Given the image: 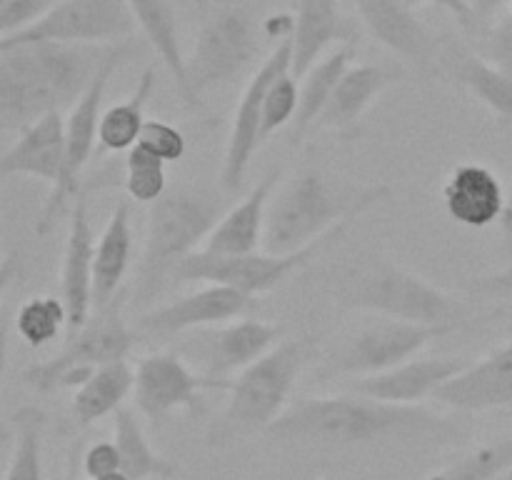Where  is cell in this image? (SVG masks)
<instances>
[{"label":"cell","mask_w":512,"mask_h":480,"mask_svg":"<svg viewBox=\"0 0 512 480\" xmlns=\"http://www.w3.org/2000/svg\"><path fill=\"white\" fill-rule=\"evenodd\" d=\"M265 433L283 443L370 445L380 440H425L455 445L465 435L458 423L423 405H398L365 395H328L288 405Z\"/></svg>","instance_id":"1"},{"label":"cell","mask_w":512,"mask_h":480,"mask_svg":"<svg viewBox=\"0 0 512 480\" xmlns=\"http://www.w3.org/2000/svg\"><path fill=\"white\" fill-rule=\"evenodd\" d=\"M115 45H0V133L20 135L73 108Z\"/></svg>","instance_id":"2"},{"label":"cell","mask_w":512,"mask_h":480,"mask_svg":"<svg viewBox=\"0 0 512 480\" xmlns=\"http://www.w3.org/2000/svg\"><path fill=\"white\" fill-rule=\"evenodd\" d=\"M390 188L383 183L360 185L320 168H303L275 190L265 218L263 250L290 255L308 248L340 225L383 203Z\"/></svg>","instance_id":"3"},{"label":"cell","mask_w":512,"mask_h":480,"mask_svg":"<svg viewBox=\"0 0 512 480\" xmlns=\"http://www.w3.org/2000/svg\"><path fill=\"white\" fill-rule=\"evenodd\" d=\"M225 215V200L200 188L168 190L148 215L143 260L135 273V305H153L175 268L198 253Z\"/></svg>","instance_id":"4"},{"label":"cell","mask_w":512,"mask_h":480,"mask_svg":"<svg viewBox=\"0 0 512 480\" xmlns=\"http://www.w3.org/2000/svg\"><path fill=\"white\" fill-rule=\"evenodd\" d=\"M305 360H308L305 340H280L270 353L235 375L228 385V405L215 423L210 440L218 445L258 430L265 433L285 413Z\"/></svg>","instance_id":"5"},{"label":"cell","mask_w":512,"mask_h":480,"mask_svg":"<svg viewBox=\"0 0 512 480\" xmlns=\"http://www.w3.org/2000/svg\"><path fill=\"white\" fill-rule=\"evenodd\" d=\"M340 305L380 318L450 330H458L470 318V308L463 300L388 260H380L345 280Z\"/></svg>","instance_id":"6"},{"label":"cell","mask_w":512,"mask_h":480,"mask_svg":"<svg viewBox=\"0 0 512 480\" xmlns=\"http://www.w3.org/2000/svg\"><path fill=\"white\" fill-rule=\"evenodd\" d=\"M135 340L138 330L123 320V295H118L103 310H93L78 333L65 335V345L58 355L33 363L23 378L38 393H53L60 388L78 390L98 368L115 360H128Z\"/></svg>","instance_id":"7"},{"label":"cell","mask_w":512,"mask_h":480,"mask_svg":"<svg viewBox=\"0 0 512 480\" xmlns=\"http://www.w3.org/2000/svg\"><path fill=\"white\" fill-rule=\"evenodd\" d=\"M258 55V38L248 10L228 8L210 18L198 33L193 53L185 60L193 108L203 110L208 90L235 83Z\"/></svg>","instance_id":"8"},{"label":"cell","mask_w":512,"mask_h":480,"mask_svg":"<svg viewBox=\"0 0 512 480\" xmlns=\"http://www.w3.org/2000/svg\"><path fill=\"white\" fill-rule=\"evenodd\" d=\"M345 228L348 225H340V228L330 230L328 235L310 243L308 248L290 255H273L265 253V250H255L248 255H213L198 250L175 268L173 280H205L208 285H225V288L240 290V293L255 298V295L278 288L295 270L313 260L330 240L340 238Z\"/></svg>","instance_id":"9"},{"label":"cell","mask_w":512,"mask_h":480,"mask_svg":"<svg viewBox=\"0 0 512 480\" xmlns=\"http://www.w3.org/2000/svg\"><path fill=\"white\" fill-rule=\"evenodd\" d=\"M130 48L128 40L118 43L110 53V58L105 60V65L100 68V73L95 75V80L90 83V88L80 95L78 103L70 108L68 118H65V178L60 183V188L50 190V198L45 203V208L38 215V230L40 235L48 233L50 225L55 223L60 210L65 208L68 198H78L80 193V173L88 165L90 155L98 148L100 138V120H103V100L108 93L110 78L115 75V70L128 60Z\"/></svg>","instance_id":"10"},{"label":"cell","mask_w":512,"mask_h":480,"mask_svg":"<svg viewBox=\"0 0 512 480\" xmlns=\"http://www.w3.org/2000/svg\"><path fill=\"white\" fill-rule=\"evenodd\" d=\"M135 23L128 0H60L45 18L0 45L65 43V45H115L133 38Z\"/></svg>","instance_id":"11"},{"label":"cell","mask_w":512,"mask_h":480,"mask_svg":"<svg viewBox=\"0 0 512 480\" xmlns=\"http://www.w3.org/2000/svg\"><path fill=\"white\" fill-rule=\"evenodd\" d=\"M453 333L450 328L435 325L405 323L393 318H375L365 328H360L348 343L338 350L328 363L325 375H350V378H368V375L385 373L398 365L413 360L430 340Z\"/></svg>","instance_id":"12"},{"label":"cell","mask_w":512,"mask_h":480,"mask_svg":"<svg viewBox=\"0 0 512 480\" xmlns=\"http://www.w3.org/2000/svg\"><path fill=\"white\" fill-rule=\"evenodd\" d=\"M285 73H293V40H283L275 45L270 58L253 73L245 85L240 103L235 108L233 123H230L228 148H225L223 170H220V185L228 195H235L245 185L253 155L263 143L260 128H263V105L270 85Z\"/></svg>","instance_id":"13"},{"label":"cell","mask_w":512,"mask_h":480,"mask_svg":"<svg viewBox=\"0 0 512 480\" xmlns=\"http://www.w3.org/2000/svg\"><path fill=\"white\" fill-rule=\"evenodd\" d=\"M230 383H215L195 373L173 353L145 355L135 365V408L153 425L165 423L178 410L198 405L203 390H228Z\"/></svg>","instance_id":"14"},{"label":"cell","mask_w":512,"mask_h":480,"mask_svg":"<svg viewBox=\"0 0 512 480\" xmlns=\"http://www.w3.org/2000/svg\"><path fill=\"white\" fill-rule=\"evenodd\" d=\"M255 308V298L225 285H205L168 305L145 310L135 320V330L155 338H170L205 325H225Z\"/></svg>","instance_id":"15"},{"label":"cell","mask_w":512,"mask_h":480,"mask_svg":"<svg viewBox=\"0 0 512 480\" xmlns=\"http://www.w3.org/2000/svg\"><path fill=\"white\" fill-rule=\"evenodd\" d=\"M95 235L90 225L88 198L78 195L70 210L68 238L63 250V268H60V298L68 308V333L73 335L83 328L93 315V275H95Z\"/></svg>","instance_id":"16"},{"label":"cell","mask_w":512,"mask_h":480,"mask_svg":"<svg viewBox=\"0 0 512 480\" xmlns=\"http://www.w3.org/2000/svg\"><path fill=\"white\" fill-rule=\"evenodd\" d=\"M470 360L458 355H443V358H413L385 373L355 378L350 383V393L365 395V398L383 400V403L418 405L420 400L433 398L445 383L463 373Z\"/></svg>","instance_id":"17"},{"label":"cell","mask_w":512,"mask_h":480,"mask_svg":"<svg viewBox=\"0 0 512 480\" xmlns=\"http://www.w3.org/2000/svg\"><path fill=\"white\" fill-rule=\"evenodd\" d=\"M433 400L460 413L512 408V340L470 363L463 373L445 383Z\"/></svg>","instance_id":"18"},{"label":"cell","mask_w":512,"mask_h":480,"mask_svg":"<svg viewBox=\"0 0 512 480\" xmlns=\"http://www.w3.org/2000/svg\"><path fill=\"white\" fill-rule=\"evenodd\" d=\"M360 20L378 43L408 63L430 68L438 63L440 43L405 0H355Z\"/></svg>","instance_id":"19"},{"label":"cell","mask_w":512,"mask_h":480,"mask_svg":"<svg viewBox=\"0 0 512 480\" xmlns=\"http://www.w3.org/2000/svg\"><path fill=\"white\" fill-rule=\"evenodd\" d=\"M30 175L60 188L65 178V118L63 113L45 115L18 135L0 155V178Z\"/></svg>","instance_id":"20"},{"label":"cell","mask_w":512,"mask_h":480,"mask_svg":"<svg viewBox=\"0 0 512 480\" xmlns=\"http://www.w3.org/2000/svg\"><path fill=\"white\" fill-rule=\"evenodd\" d=\"M278 183L280 168H273L268 175H263L260 183H255V188L243 200L225 210V215L200 250L213 255H248L263 250L265 218H268V205Z\"/></svg>","instance_id":"21"},{"label":"cell","mask_w":512,"mask_h":480,"mask_svg":"<svg viewBox=\"0 0 512 480\" xmlns=\"http://www.w3.org/2000/svg\"><path fill=\"white\" fill-rule=\"evenodd\" d=\"M445 210L465 228H488L500 223L505 208V185L480 163H463L443 185Z\"/></svg>","instance_id":"22"},{"label":"cell","mask_w":512,"mask_h":480,"mask_svg":"<svg viewBox=\"0 0 512 480\" xmlns=\"http://www.w3.org/2000/svg\"><path fill=\"white\" fill-rule=\"evenodd\" d=\"M283 338V328L265 320H233L225 323L213 338L208 340V360L205 375L215 383H230L228 375L243 373L248 365L263 358Z\"/></svg>","instance_id":"23"},{"label":"cell","mask_w":512,"mask_h":480,"mask_svg":"<svg viewBox=\"0 0 512 480\" xmlns=\"http://www.w3.org/2000/svg\"><path fill=\"white\" fill-rule=\"evenodd\" d=\"M355 28L338 8V0H298L293 30V75L305 78L333 43L353 45Z\"/></svg>","instance_id":"24"},{"label":"cell","mask_w":512,"mask_h":480,"mask_svg":"<svg viewBox=\"0 0 512 480\" xmlns=\"http://www.w3.org/2000/svg\"><path fill=\"white\" fill-rule=\"evenodd\" d=\"M438 65L455 85L468 90L475 100L493 110L503 123L512 125V78L490 65L478 50L458 43H440Z\"/></svg>","instance_id":"25"},{"label":"cell","mask_w":512,"mask_h":480,"mask_svg":"<svg viewBox=\"0 0 512 480\" xmlns=\"http://www.w3.org/2000/svg\"><path fill=\"white\" fill-rule=\"evenodd\" d=\"M130 203L118 200L95 243V275H93V303L95 310H103L123 295L125 273L133 258V228H130Z\"/></svg>","instance_id":"26"},{"label":"cell","mask_w":512,"mask_h":480,"mask_svg":"<svg viewBox=\"0 0 512 480\" xmlns=\"http://www.w3.org/2000/svg\"><path fill=\"white\" fill-rule=\"evenodd\" d=\"M393 80L395 73L383 65H350L315 128L345 130L355 125Z\"/></svg>","instance_id":"27"},{"label":"cell","mask_w":512,"mask_h":480,"mask_svg":"<svg viewBox=\"0 0 512 480\" xmlns=\"http://www.w3.org/2000/svg\"><path fill=\"white\" fill-rule=\"evenodd\" d=\"M128 8L130 13H133L138 28L143 30V35L155 48V53L160 55V60H163V65L168 68V73L173 75L180 100H183L188 108H193L188 78H185V60L188 58H185L183 50H180L178 23H175V13L170 0H128Z\"/></svg>","instance_id":"28"},{"label":"cell","mask_w":512,"mask_h":480,"mask_svg":"<svg viewBox=\"0 0 512 480\" xmlns=\"http://www.w3.org/2000/svg\"><path fill=\"white\" fill-rule=\"evenodd\" d=\"M135 390V370L128 360H115L95 370L73 395V415L78 425H93L105 415H115Z\"/></svg>","instance_id":"29"},{"label":"cell","mask_w":512,"mask_h":480,"mask_svg":"<svg viewBox=\"0 0 512 480\" xmlns=\"http://www.w3.org/2000/svg\"><path fill=\"white\" fill-rule=\"evenodd\" d=\"M350 60H353V45H338L333 53L325 55L305 75L303 88H300L298 115L293 120V143H300L305 138V133L318 125L320 115L328 108L340 78L348 73Z\"/></svg>","instance_id":"30"},{"label":"cell","mask_w":512,"mask_h":480,"mask_svg":"<svg viewBox=\"0 0 512 480\" xmlns=\"http://www.w3.org/2000/svg\"><path fill=\"white\" fill-rule=\"evenodd\" d=\"M113 430V440L120 450L123 473L130 480H170L178 473L168 458L155 453L133 408L123 405L113 415Z\"/></svg>","instance_id":"31"},{"label":"cell","mask_w":512,"mask_h":480,"mask_svg":"<svg viewBox=\"0 0 512 480\" xmlns=\"http://www.w3.org/2000/svg\"><path fill=\"white\" fill-rule=\"evenodd\" d=\"M155 78H158L155 68H145L133 93L123 103H115L105 110L103 120H100L98 150H103V153H123V150H130L138 143L145 120H148L145 118V105L153 95Z\"/></svg>","instance_id":"32"},{"label":"cell","mask_w":512,"mask_h":480,"mask_svg":"<svg viewBox=\"0 0 512 480\" xmlns=\"http://www.w3.org/2000/svg\"><path fill=\"white\" fill-rule=\"evenodd\" d=\"M15 445L5 468V480H43V428L45 413L23 405L13 413Z\"/></svg>","instance_id":"33"},{"label":"cell","mask_w":512,"mask_h":480,"mask_svg":"<svg viewBox=\"0 0 512 480\" xmlns=\"http://www.w3.org/2000/svg\"><path fill=\"white\" fill-rule=\"evenodd\" d=\"M15 330L20 340L33 350L53 343L60 333H68V308L63 298L38 295V298L25 300L15 315Z\"/></svg>","instance_id":"34"},{"label":"cell","mask_w":512,"mask_h":480,"mask_svg":"<svg viewBox=\"0 0 512 480\" xmlns=\"http://www.w3.org/2000/svg\"><path fill=\"white\" fill-rule=\"evenodd\" d=\"M512 468V435L478 445L425 480H495Z\"/></svg>","instance_id":"35"},{"label":"cell","mask_w":512,"mask_h":480,"mask_svg":"<svg viewBox=\"0 0 512 480\" xmlns=\"http://www.w3.org/2000/svg\"><path fill=\"white\" fill-rule=\"evenodd\" d=\"M165 160L150 153L145 145L135 143L123 160V188L138 203H155L168 193Z\"/></svg>","instance_id":"36"},{"label":"cell","mask_w":512,"mask_h":480,"mask_svg":"<svg viewBox=\"0 0 512 480\" xmlns=\"http://www.w3.org/2000/svg\"><path fill=\"white\" fill-rule=\"evenodd\" d=\"M298 105H300L298 78H295L293 73L280 75V78L270 85L268 95H265L263 128H260V138H263V143L275 133V130L293 123L295 115H298Z\"/></svg>","instance_id":"37"},{"label":"cell","mask_w":512,"mask_h":480,"mask_svg":"<svg viewBox=\"0 0 512 480\" xmlns=\"http://www.w3.org/2000/svg\"><path fill=\"white\" fill-rule=\"evenodd\" d=\"M60 0H0V35L20 33L38 23L50 13Z\"/></svg>","instance_id":"38"},{"label":"cell","mask_w":512,"mask_h":480,"mask_svg":"<svg viewBox=\"0 0 512 480\" xmlns=\"http://www.w3.org/2000/svg\"><path fill=\"white\" fill-rule=\"evenodd\" d=\"M138 143L145 145L150 153H155L165 163L180 160L185 155V148H188L185 135L175 125L165 123V120H145Z\"/></svg>","instance_id":"39"},{"label":"cell","mask_w":512,"mask_h":480,"mask_svg":"<svg viewBox=\"0 0 512 480\" xmlns=\"http://www.w3.org/2000/svg\"><path fill=\"white\" fill-rule=\"evenodd\" d=\"M478 53L483 55L490 65H495V68L503 70L505 75H510L512 78V15L510 13L505 15V18L495 20L490 28L483 30Z\"/></svg>","instance_id":"40"},{"label":"cell","mask_w":512,"mask_h":480,"mask_svg":"<svg viewBox=\"0 0 512 480\" xmlns=\"http://www.w3.org/2000/svg\"><path fill=\"white\" fill-rule=\"evenodd\" d=\"M118 470H123V463H120V450L115 440H98L83 453V475L88 480L103 478Z\"/></svg>","instance_id":"41"},{"label":"cell","mask_w":512,"mask_h":480,"mask_svg":"<svg viewBox=\"0 0 512 480\" xmlns=\"http://www.w3.org/2000/svg\"><path fill=\"white\" fill-rule=\"evenodd\" d=\"M470 293L478 295V298H510L512 295V265L498 273L480 275L468 283Z\"/></svg>","instance_id":"42"},{"label":"cell","mask_w":512,"mask_h":480,"mask_svg":"<svg viewBox=\"0 0 512 480\" xmlns=\"http://www.w3.org/2000/svg\"><path fill=\"white\" fill-rule=\"evenodd\" d=\"M410 8H420V5H435V8H443L448 10L450 15H455L460 25L465 30H475L478 28V20H475L473 8H470V0H405Z\"/></svg>","instance_id":"43"},{"label":"cell","mask_w":512,"mask_h":480,"mask_svg":"<svg viewBox=\"0 0 512 480\" xmlns=\"http://www.w3.org/2000/svg\"><path fill=\"white\" fill-rule=\"evenodd\" d=\"M505 5H510V0H470V8H473L478 25H485L490 18H495Z\"/></svg>","instance_id":"44"},{"label":"cell","mask_w":512,"mask_h":480,"mask_svg":"<svg viewBox=\"0 0 512 480\" xmlns=\"http://www.w3.org/2000/svg\"><path fill=\"white\" fill-rule=\"evenodd\" d=\"M500 233H503L505 248H508V253H512V180L510 188L505 190V208L503 215H500Z\"/></svg>","instance_id":"45"},{"label":"cell","mask_w":512,"mask_h":480,"mask_svg":"<svg viewBox=\"0 0 512 480\" xmlns=\"http://www.w3.org/2000/svg\"><path fill=\"white\" fill-rule=\"evenodd\" d=\"M80 468H83V455H80L78 445L70 450V460H68V475L65 480H80Z\"/></svg>","instance_id":"46"},{"label":"cell","mask_w":512,"mask_h":480,"mask_svg":"<svg viewBox=\"0 0 512 480\" xmlns=\"http://www.w3.org/2000/svg\"><path fill=\"white\" fill-rule=\"evenodd\" d=\"M93 480H130V478L123 473V470H118V473H110V475H103V478H93Z\"/></svg>","instance_id":"47"},{"label":"cell","mask_w":512,"mask_h":480,"mask_svg":"<svg viewBox=\"0 0 512 480\" xmlns=\"http://www.w3.org/2000/svg\"><path fill=\"white\" fill-rule=\"evenodd\" d=\"M193 5L198 10H205V5H208V0H193Z\"/></svg>","instance_id":"48"},{"label":"cell","mask_w":512,"mask_h":480,"mask_svg":"<svg viewBox=\"0 0 512 480\" xmlns=\"http://www.w3.org/2000/svg\"><path fill=\"white\" fill-rule=\"evenodd\" d=\"M495 480H512V468H510V470H505V473L500 475V478H495Z\"/></svg>","instance_id":"49"},{"label":"cell","mask_w":512,"mask_h":480,"mask_svg":"<svg viewBox=\"0 0 512 480\" xmlns=\"http://www.w3.org/2000/svg\"><path fill=\"white\" fill-rule=\"evenodd\" d=\"M508 8H510V15H512V0H510V5H508Z\"/></svg>","instance_id":"50"}]
</instances>
